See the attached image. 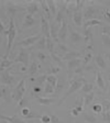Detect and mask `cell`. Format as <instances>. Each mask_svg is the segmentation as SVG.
Here are the masks:
<instances>
[{
  "label": "cell",
  "mask_w": 110,
  "mask_h": 123,
  "mask_svg": "<svg viewBox=\"0 0 110 123\" xmlns=\"http://www.w3.org/2000/svg\"><path fill=\"white\" fill-rule=\"evenodd\" d=\"M103 17L108 23H110V9H105V10H103Z\"/></svg>",
  "instance_id": "cell-47"
},
{
  "label": "cell",
  "mask_w": 110,
  "mask_h": 123,
  "mask_svg": "<svg viewBox=\"0 0 110 123\" xmlns=\"http://www.w3.org/2000/svg\"><path fill=\"white\" fill-rule=\"evenodd\" d=\"M34 47H35L36 49H40V51L46 49V37L45 36H41L40 40L34 44Z\"/></svg>",
  "instance_id": "cell-25"
},
{
  "label": "cell",
  "mask_w": 110,
  "mask_h": 123,
  "mask_svg": "<svg viewBox=\"0 0 110 123\" xmlns=\"http://www.w3.org/2000/svg\"><path fill=\"white\" fill-rule=\"evenodd\" d=\"M50 117H51V123H63L58 119V117H57L56 114H52V115H50Z\"/></svg>",
  "instance_id": "cell-51"
},
{
  "label": "cell",
  "mask_w": 110,
  "mask_h": 123,
  "mask_svg": "<svg viewBox=\"0 0 110 123\" xmlns=\"http://www.w3.org/2000/svg\"><path fill=\"white\" fill-rule=\"evenodd\" d=\"M71 112H72V114L74 115V117H77V115L79 114V112H78V111H77L76 109H75V108H73V109H72V111H71Z\"/></svg>",
  "instance_id": "cell-56"
},
{
  "label": "cell",
  "mask_w": 110,
  "mask_h": 123,
  "mask_svg": "<svg viewBox=\"0 0 110 123\" xmlns=\"http://www.w3.org/2000/svg\"><path fill=\"white\" fill-rule=\"evenodd\" d=\"M64 10H62V9H58V11H57L56 15H55V22L57 23V24H61L62 21L64 20Z\"/></svg>",
  "instance_id": "cell-36"
},
{
  "label": "cell",
  "mask_w": 110,
  "mask_h": 123,
  "mask_svg": "<svg viewBox=\"0 0 110 123\" xmlns=\"http://www.w3.org/2000/svg\"><path fill=\"white\" fill-rule=\"evenodd\" d=\"M26 79L23 78V79L20 80V82H19L17 86H15V88L13 89L12 91V95H11V97H12V100L13 101H15V102H19L21 99H22L23 97H24V93H26Z\"/></svg>",
  "instance_id": "cell-3"
},
{
  "label": "cell",
  "mask_w": 110,
  "mask_h": 123,
  "mask_svg": "<svg viewBox=\"0 0 110 123\" xmlns=\"http://www.w3.org/2000/svg\"><path fill=\"white\" fill-rule=\"evenodd\" d=\"M61 70V67H58V66H53V67H51V68L47 70V74L49 75H56L57 73Z\"/></svg>",
  "instance_id": "cell-46"
},
{
  "label": "cell",
  "mask_w": 110,
  "mask_h": 123,
  "mask_svg": "<svg viewBox=\"0 0 110 123\" xmlns=\"http://www.w3.org/2000/svg\"><path fill=\"white\" fill-rule=\"evenodd\" d=\"M36 24V19L34 18L33 15L31 14H26L23 19L22 22V29H26V28H32Z\"/></svg>",
  "instance_id": "cell-14"
},
{
  "label": "cell",
  "mask_w": 110,
  "mask_h": 123,
  "mask_svg": "<svg viewBox=\"0 0 110 123\" xmlns=\"http://www.w3.org/2000/svg\"><path fill=\"white\" fill-rule=\"evenodd\" d=\"M107 58H108V61H109V63H110V53L107 54Z\"/></svg>",
  "instance_id": "cell-58"
},
{
  "label": "cell",
  "mask_w": 110,
  "mask_h": 123,
  "mask_svg": "<svg viewBox=\"0 0 110 123\" xmlns=\"http://www.w3.org/2000/svg\"><path fill=\"white\" fill-rule=\"evenodd\" d=\"M80 56H82V52L71 51V52H68V53L65 54L62 59H65V61H72V59H75V58H80Z\"/></svg>",
  "instance_id": "cell-17"
},
{
  "label": "cell",
  "mask_w": 110,
  "mask_h": 123,
  "mask_svg": "<svg viewBox=\"0 0 110 123\" xmlns=\"http://www.w3.org/2000/svg\"><path fill=\"white\" fill-rule=\"evenodd\" d=\"M94 98H95V93H94V91L89 92V93H86V95L84 96V105H89L90 102H92V100H94Z\"/></svg>",
  "instance_id": "cell-32"
},
{
  "label": "cell",
  "mask_w": 110,
  "mask_h": 123,
  "mask_svg": "<svg viewBox=\"0 0 110 123\" xmlns=\"http://www.w3.org/2000/svg\"><path fill=\"white\" fill-rule=\"evenodd\" d=\"M96 82H97V86L100 88V89L105 90L106 89V84H105V80H104L103 76H101V74H100L99 72L97 73V75H96Z\"/></svg>",
  "instance_id": "cell-28"
},
{
  "label": "cell",
  "mask_w": 110,
  "mask_h": 123,
  "mask_svg": "<svg viewBox=\"0 0 110 123\" xmlns=\"http://www.w3.org/2000/svg\"><path fill=\"white\" fill-rule=\"evenodd\" d=\"M95 63L99 68L107 69V63H106V61H105L103 55H97V56L95 57Z\"/></svg>",
  "instance_id": "cell-23"
},
{
  "label": "cell",
  "mask_w": 110,
  "mask_h": 123,
  "mask_svg": "<svg viewBox=\"0 0 110 123\" xmlns=\"http://www.w3.org/2000/svg\"><path fill=\"white\" fill-rule=\"evenodd\" d=\"M73 21L77 26L83 25V13L82 11H75L73 13Z\"/></svg>",
  "instance_id": "cell-21"
},
{
  "label": "cell",
  "mask_w": 110,
  "mask_h": 123,
  "mask_svg": "<svg viewBox=\"0 0 110 123\" xmlns=\"http://www.w3.org/2000/svg\"><path fill=\"white\" fill-rule=\"evenodd\" d=\"M12 64H13V62L11 61V59L3 56L2 58H1V61H0V74L2 72H5L6 69H7L8 67H10Z\"/></svg>",
  "instance_id": "cell-18"
},
{
  "label": "cell",
  "mask_w": 110,
  "mask_h": 123,
  "mask_svg": "<svg viewBox=\"0 0 110 123\" xmlns=\"http://www.w3.org/2000/svg\"><path fill=\"white\" fill-rule=\"evenodd\" d=\"M82 34H83V36H84V38H85V42H86V43H90V45L92 46V44H94V37H92L91 28L83 29Z\"/></svg>",
  "instance_id": "cell-15"
},
{
  "label": "cell",
  "mask_w": 110,
  "mask_h": 123,
  "mask_svg": "<svg viewBox=\"0 0 110 123\" xmlns=\"http://www.w3.org/2000/svg\"><path fill=\"white\" fill-rule=\"evenodd\" d=\"M103 119H104V121H106V122H109V123H110V112H109V111H107V112H104Z\"/></svg>",
  "instance_id": "cell-54"
},
{
  "label": "cell",
  "mask_w": 110,
  "mask_h": 123,
  "mask_svg": "<svg viewBox=\"0 0 110 123\" xmlns=\"http://www.w3.org/2000/svg\"><path fill=\"white\" fill-rule=\"evenodd\" d=\"M46 3H47V6H49V9H50V11H51V14L53 15V17H55L56 13H57V11H58L57 5L55 2H53V1H46Z\"/></svg>",
  "instance_id": "cell-30"
},
{
  "label": "cell",
  "mask_w": 110,
  "mask_h": 123,
  "mask_svg": "<svg viewBox=\"0 0 110 123\" xmlns=\"http://www.w3.org/2000/svg\"><path fill=\"white\" fill-rule=\"evenodd\" d=\"M57 78L55 75H47L46 76V82H49L50 85H52L54 88H55V86H56V84H57Z\"/></svg>",
  "instance_id": "cell-35"
},
{
  "label": "cell",
  "mask_w": 110,
  "mask_h": 123,
  "mask_svg": "<svg viewBox=\"0 0 110 123\" xmlns=\"http://www.w3.org/2000/svg\"><path fill=\"white\" fill-rule=\"evenodd\" d=\"M29 101H28V99H26V97H23L22 99L20 100L18 102V107H21L23 109V108H29Z\"/></svg>",
  "instance_id": "cell-44"
},
{
  "label": "cell",
  "mask_w": 110,
  "mask_h": 123,
  "mask_svg": "<svg viewBox=\"0 0 110 123\" xmlns=\"http://www.w3.org/2000/svg\"><path fill=\"white\" fill-rule=\"evenodd\" d=\"M96 25H101V21L98 20V19H91V20H88L84 23V29L92 28V26Z\"/></svg>",
  "instance_id": "cell-27"
},
{
  "label": "cell",
  "mask_w": 110,
  "mask_h": 123,
  "mask_svg": "<svg viewBox=\"0 0 110 123\" xmlns=\"http://www.w3.org/2000/svg\"><path fill=\"white\" fill-rule=\"evenodd\" d=\"M1 123H9L8 121H6V120H1Z\"/></svg>",
  "instance_id": "cell-59"
},
{
  "label": "cell",
  "mask_w": 110,
  "mask_h": 123,
  "mask_svg": "<svg viewBox=\"0 0 110 123\" xmlns=\"http://www.w3.org/2000/svg\"><path fill=\"white\" fill-rule=\"evenodd\" d=\"M40 5H41V7L43 8V11L46 13V17L49 19L52 18V14H51V11H50L49 9V6H47V3H46V1H41L40 2Z\"/></svg>",
  "instance_id": "cell-39"
},
{
  "label": "cell",
  "mask_w": 110,
  "mask_h": 123,
  "mask_svg": "<svg viewBox=\"0 0 110 123\" xmlns=\"http://www.w3.org/2000/svg\"><path fill=\"white\" fill-rule=\"evenodd\" d=\"M40 120H41L42 123H51V117L50 115H41V118H40Z\"/></svg>",
  "instance_id": "cell-49"
},
{
  "label": "cell",
  "mask_w": 110,
  "mask_h": 123,
  "mask_svg": "<svg viewBox=\"0 0 110 123\" xmlns=\"http://www.w3.org/2000/svg\"><path fill=\"white\" fill-rule=\"evenodd\" d=\"M41 34H36V35H33V36H29V37H26L23 38L22 41L18 42L17 43V46L20 47V49H26V47H31V46H33L36 42L40 40L41 37Z\"/></svg>",
  "instance_id": "cell-4"
},
{
  "label": "cell",
  "mask_w": 110,
  "mask_h": 123,
  "mask_svg": "<svg viewBox=\"0 0 110 123\" xmlns=\"http://www.w3.org/2000/svg\"><path fill=\"white\" fill-rule=\"evenodd\" d=\"M57 49H59V51L62 52V53H64V54H66V53H68V52H71V49H69V47H67L65 44H63V43H57Z\"/></svg>",
  "instance_id": "cell-43"
},
{
  "label": "cell",
  "mask_w": 110,
  "mask_h": 123,
  "mask_svg": "<svg viewBox=\"0 0 110 123\" xmlns=\"http://www.w3.org/2000/svg\"><path fill=\"white\" fill-rule=\"evenodd\" d=\"M101 105H103V109H105V112L110 110V101H108V100H104Z\"/></svg>",
  "instance_id": "cell-48"
},
{
  "label": "cell",
  "mask_w": 110,
  "mask_h": 123,
  "mask_svg": "<svg viewBox=\"0 0 110 123\" xmlns=\"http://www.w3.org/2000/svg\"><path fill=\"white\" fill-rule=\"evenodd\" d=\"M2 34H6V35H7V34H8V30L6 29L5 24L0 21V35H2Z\"/></svg>",
  "instance_id": "cell-50"
},
{
  "label": "cell",
  "mask_w": 110,
  "mask_h": 123,
  "mask_svg": "<svg viewBox=\"0 0 110 123\" xmlns=\"http://www.w3.org/2000/svg\"><path fill=\"white\" fill-rule=\"evenodd\" d=\"M66 65H67V70H68L69 78H71L72 77V73H74V70L77 67L82 66V58H75V59H72V61H67Z\"/></svg>",
  "instance_id": "cell-10"
},
{
  "label": "cell",
  "mask_w": 110,
  "mask_h": 123,
  "mask_svg": "<svg viewBox=\"0 0 110 123\" xmlns=\"http://www.w3.org/2000/svg\"><path fill=\"white\" fill-rule=\"evenodd\" d=\"M39 70H40V66H39V64L36 63V61H33L32 63H31L30 66L28 67V74H29V76H33V75H35Z\"/></svg>",
  "instance_id": "cell-22"
},
{
  "label": "cell",
  "mask_w": 110,
  "mask_h": 123,
  "mask_svg": "<svg viewBox=\"0 0 110 123\" xmlns=\"http://www.w3.org/2000/svg\"><path fill=\"white\" fill-rule=\"evenodd\" d=\"M99 12V10H98L97 8L95 7V6H90V7H87L86 9H85L84 13H83V18L86 19V20H91V19H94L96 17V14Z\"/></svg>",
  "instance_id": "cell-11"
},
{
  "label": "cell",
  "mask_w": 110,
  "mask_h": 123,
  "mask_svg": "<svg viewBox=\"0 0 110 123\" xmlns=\"http://www.w3.org/2000/svg\"><path fill=\"white\" fill-rule=\"evenodd\" d=\"M103 34H107V35L110 36V25H104Z\"/></svg>",
  "instance_id": "cell-55"
},
{
  "label": "cell",
  "mask_w": 110,
  "mask_h": 123,
  "mask_svg": "<svg viewBox=\"0 0 110 123\" xmlns=\"http://www.w3.org/2000/svg\"><path fill=\"white\" fill-rule=\"evenodd\" d=\"M92 58V54H91V51L87 52L86 54H84V56L82 57V65H88L89 64V62L91 61Z\"/></svg>",
  "instance_id": "cell-33"
},
{
  "label": "cell",
  "mask_w": 110,
  "mask_h": 123,
  "mask_svg": "<svg viewBox=\"0 0 110 123\" xmlns=\"http://www.w3.org/2000/svg\"><path fill=\"white\" fill-rule=\"evenodd\" d=\"M0 98L3 99L7 103H10L12 97H11V91H10V87L6 86V85H0Z\"/></svg>",
  "instance_id": "cell-7"
},
{
  "label": "cell",
  "mask_w": 110,
  "mask_h": 123,
  "mask_svg": "<svg viewBox=\"0 0 110 123\" xmlns=\"http://www.w3.org/2000/svg\"><path fill=\"white\" fill-rule=\"evenodd\" d=\"M15 81H17V78L14 76H12L9 73V70H5V72H2L0 74V82L2 85H6V86L10 87V86L14 85Z\"/></svg>",
  "instance_id": "cell-5"
},
{
  "label": "cell",
  "mask_w": 110,
  "mask_h": 123,
  "mask_svg": "<svg viewBox=\"0 0 110 123\" xmlns=\"http://www.w3.org/2000/svg\"><path fill=\"white\" fill-rule=\"evenodd\" d=\"M54 90H55V88H54L52 85H50L49 82H46L45 86H44V92H45V95H51V93H54Z\"/></svg>",
  "instance_id": "cell-41"
},
{
  "label": "cell",
  "mask_w": 110,
  "mask_h": 123,
  "mask_svg": "<svg viewBox=\"0 0 110 123\" xmlns=\"http://www.w3.org/2000/svg\"><path fill=\"white\" fill-rule=\"evenodd\" d=\"M92 111L96 113H100V112H103V105H101V103H96V105H94L91 107Z\"/></svg>",
  "instance_id": "cell-45"
},
{
  "label": "cell",
  "mask_w": 110,
  "mask_h": 123,
  "mask_svg": "<svg viewBox=\"0 0 110 123\" xmlns=\"http://www.w3.org/2000/svg\"><path fill=\"white\" fill-rule=\"evenodd\" d=\"M36 101L41 105H51L52 103L55 102V98H43L36 96Z\"/></svg>",
  "instance_id": "cell-19"
},
{
  "label": "cell",
  "mask_w": 110,
  "mask_h": 123,
  "mask_svg": "<svg viewBox=\"0 0 110 123\" xmlns=\"http://www.w3.org/2000/svg\"><path fill=\"white\" fill-rule=\"evenodd\" d=\"M59 28H61V24H57L55 21L51 22V24H50V35H51L52 40L55 42H58L57 41V34H58Z\"/></svg>",
  "instance_id": "cell-12"
},
{
  "label": "cell",
  "mask_w": 110,
  "mask_h": 123,
  "mask_svg": "<svg viewBox=\"0 0 110 123\" xmlns=\"http://www.w3.org/2000/svg\"><path fill=\"white\" fill-rule=\"evenodd\" d=\"M46 76H47V75H45V74L40 75V76H38L36 78H32V79H31V81H35L36 82V86H40V87H41L42 85L45 82Z\"/></svg>",
  "instance_id": "cell-31"
},
{
  "label": "cell",
  "mask_w": 110,
  "mask_h": 123,
  "mask_svg": "<svg viewBox=\"0 0 110 123\" xmlns=\"http://www.w3.org/2000/svg\"><path fill=\"white\" fill-rule=\"evenodd\" d=\"M54 41L52 40V37H47L46 38V49L50 52V53H54Z\"/></svg>",
  "instance_id": "cell-37"
},
{
  "label": "cell",
  "mask_w": 110,
  "mask_h": 123,
  "mask_svg": "<svg viewBox=\"0 0 110 123\" xmlns=\"http://www.w3.org/2000/svg\"><path fill=\"white\" fill-rule=\"evenodd\" d=\"M80 89H82L80 91L86 95V93H89V92L92 91V89H94V85H92L91 82H85V84L82 86Z\"/></svg>",
  "instance_id": "cell-29"
},
{
  "label": "cell",
  "mask_w": 110,
  "mask_h": 123,
  "mask_svg": "<svg viewBox=\"0 0 110 123\" xmlns=\"http://www.w3.org/2000/svg\"><path fill=\"white\" fill-rule=\"evenodd\" d=\"M64 86H65V81L63 80V78H61V79H57V84L56 86H55V90H54V92H55V96H59V93L62 92V90L64 89Z\"/></svg>",
  "instance_id": "cell-26"
},
{
  "label": "cell",
  "mask_w": 110,
  "mask_h": 123,
  "mask_svg": "<svg viewBox=\"0 0 110 123\" xmlns=\"http://www.w3.org/2000/svg\"><path fill=\"white\" fill-rule=\"evenodd\" d=\"M15 63H22L24 67L29 66V49H20L18 53V56L14 58Z\"/></svg>",
  "instance_id": "cell-6"
},
{
  "label": "cell",
  "mask_w": 110,
  "mask_h": 123,
  "mask_svg": "<svg viewBox=\"0 0 110 123\" xmlns=\"http://www.w3.org/2000/svg\"><path fill=\"white\" fill-rule=\"evenodd\" d=\"M67 32H68V25H67V21L64 19L61 23V28H59L58 34H57V41L65 42L67 37Z\"/></svg>",
  "instance_id": "cell-8"
},
{
  "label": "cell",
  "mask_w": 110,
  "mask_h": 123,
  "mask_svg": "<svg viewBox=\"0 0 110 123\" xmlns=\"http://www.w3.org/2000/svg\"><path fill=\"white\" fill-rule=\"evenodd\" d=\"M85 82H86V81H85V79L83 78V77H78V78H76V79L73 80L72 84H71V86H69V88L67 89L66 93H65V95L61 98V100L58 101V103H57V105H61L62 103L64 102L65 100L69 97V96H72L74 92H76L78 89H80V88H82V86L85 84Z\"/></svg>",
  "instance_id": "cell-1"
},
{
  "label": "cell",
  "mask_w": 110,
  "mask_h": 123,
  "mask_svg": "<svg viewBox=\"0 0 110 123\" xmlns=\"http://www.w3.org/2000/svg\"><path fill=\"white\" fill-rule=\"evenodd\" d=\"M30 113L31 112H30V109H29V108H23L22 110H21V114H22L24 118H26V117H28Z\"/></svg>",
  "instance_id": "cell-52"
},
{
  "label": "cell",
  "mask_w": 110,
  "mask_h": 123,
  "mask_svg": "<svg viewBox=\"0 0 110 123\" xmlns=\"http://www.w3.org/2000/svg\"><path fill=\"white\" fill-rule=\"evenodd\" d=\"M39 5L36 2H31L28 5V7H26V11H28V14H31L33 15L35 14V13L39 12Z\"/></svg>",
  "instance_id": "cell-24"
},
{
  "label": "cell",
  "mask_w": 110,
  "mask_h": 123,
  "mask_svg": "<svg viewBox=\"0 0 110 123\" xmlns=\"http://www.w3.org/2000/svg\"><path fill=\"white\" fill-rule=\"evenodd\" d=\"M68 31H69V40H71L72 43L79 44L80 42H85V38H84V36H83L82 33L73 30L72 28H68Z\"/></svg>",
  "instance_id": "cell-9"
},
{
  "label": "cell",
  "mask_w": 110,
  "mask_h": 123,
  "mask_svg": "<svg viewBox=\"0 0 110 123\" xmlns=\"http://www.w3.org/2000/svg\"><path fill=\"white\" fill-rule=\"evenodd\" d=\"M75 108V109H76V110L77 111H78V112H83V107H82V105H77V107H74Z\"/></svg>",
  "instance_id": "cell-57"
},
{
  "label": "cell",
  "mask_w": 110,
  "mask_h": 123,
  "mask_svg": "<svg viewBox=\"0 0 110 123\" xmlns=\"http://www.w3.org/2000/svg\"><path fill=\"white\" fill-rule=\"evenodd\" d=\"M19 10H22V8H19L18 6H15L14 3H7V7H6V11H7V14L10 17V18H13V15L18 12Z\"/></svg>",
  "instance_id": "cell-16"
},
{
  "label": "cell",
  "mask_w": 110,
  "mask_h": 123,
  "mask_svg": "<svg viewBox=\"0 0 110 123\" xmlns=\"http://www.w3.org/2000/svg\"><path fill=\"white\" fill-rule=\"evenodd\" d=\"M84 119H85V121L88 123H96L97 122V119H96L95 115L88 114V113H85L84 114Z\"/></svg>",
  "instance_id": "cell-40"
},
{
  "label": "cell",
  "mask_w": 110,
  "mask_h": 123,
  "mask_svg": "<svg viewBox=\"0 0 110 123\" xmlns=\"http://www.w3.org/2000/svg\"><path fill=\"white\" fill-rule=\"evenodd\" d=\"M101 40H103V44L105 47H110V36L107 35V34H103L101 35Z\"/></svg>",
  "instance_id": "cell-42"
},
{
  "label": "cell",
  "mask_w": 110,
  "mask_h": 123,
  "mask_svg": "<svg viewBox=\"0 0 110 123\" xmlns=\"http://www.w3.org/2000/svg\"><path fill=\"white\" fill-rule=\"evenodd\" d=\"M41 30H42L43 35L45 36L46 38L51 37V35H50V23L44 15L41 17Z\"/></svg>",
  "instance_id": "cell-13"
},
{
  "label": "cell",
  "mask_w": 110,
  "mask_h": 123,
  "mask_svg": "<svg viewBox=\"0 0 110 123\" xmlns=\"http://www.w3.org/2000/svg\"><path fill=\"white\" fill-rule=\"evenodd\" d=\"M35 57L38 58V61L40 62V63H42V64H45L46 59H47V55H46L45 53H43V52H35Z\"/></svg>",
  "instance_id": "cell-34"
},
{
  "label": "cell",
  "mask_w": 110,
  "mask_h": 123,
  "mask_svg": "<svg viewBox=\"0 0 110 123\" xmlns=\"http://www.w3.org/2000/svg\"><path fill=\"white\" fill-rule=\"evenodd\" d=\"M51 57H52V59L55 62V64L58 65V67H63V65H64V64H63V59H62L61 57L57 55V54L51 53Z\"/></svg>",
  "instance_id": "cell-38"
},
{
  "label": "cell",
  "mask_w": 110,
  "mask_h": 123,
  "mask_svg": "<svg viewBox=\"0 0 110 123\" xmlns=\"http://www.w3.org/2000/svg\"><path fill=\"white\" fill-rule=\"evenodd\" d=\"M17 35V28H15V23H14V19L10 18L9 20V26H8V43H7V52H6L5 57H7L10 55V51H11V46L13 44V41H14V37Z\"/></svg>",
  "instance_id": "cell-2"
},
{
  "label": "cell",
  "mask_w": 110,
  "mask_h": 123,
  "mask_svg": "<svg viewBox=\"0 0 110 123\" xmlns=\"http://www.w3.org/2000/svg\"><path fill=\"white\" fill-rule=\"evenodd\" d=\"M1 42H2V36L0 35V44H1Z\"/></svg>",
  "instance_id": "cell-60"
},
{
  "label": "cell",
  "mask_w": 110,
  "mask_h": 123,
  "mask_svg": "<svg viewBox=\"0 0 110 123\" xmlns=\"http://www.w3.org/2000/svg\"><path fill=\"white\" fill-rule=\"evenodd\" d=\"M0 120H6L9 123H26V121L19 119L17 115H13V117H6V115L0 114Z\"/></svg>",
  "instance_id": "cell-20"
},
{
  "label": "cell",
  "mask_w": 110,
  "mask_h": 123,
  "mask_svg": "<svg viewBox=\"0 0 110 123\" xmlns=\"http://www.w3.org/2000/svg\"><path fill=\"white\" fill-rule=\"evenodd\" d=\"M32 91H33V93H35V95H39V93H40V92L42 91V88L40 87V86H33V87H32Z\"/></svg>",
  "instance_id": "cell-53"
}]
</instances>
